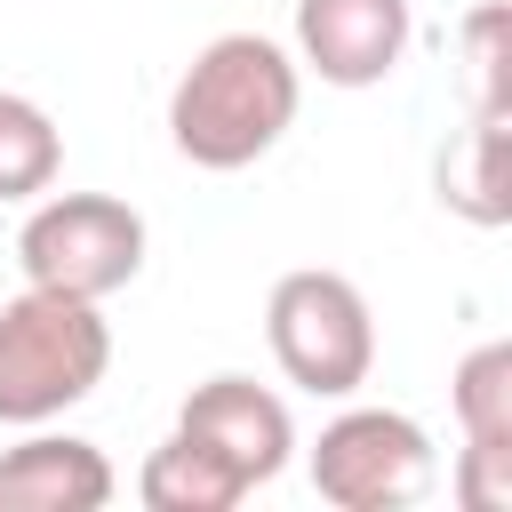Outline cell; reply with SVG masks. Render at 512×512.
Here are the masks:
<instances>
[{"mask_svg":"<svg viewBox=\"0 0 512 512\" xmlns=\"http://www.w3.org/2000/svg\"><path fill=\"white\" fill-rule=\"evenodd\" d=\"M296 104H304V64L280 40L216 32L168 88V144L192 168L232 176V168H256L296 128Z\"/></svg>","mask_w":512,"mask_h":512,"instance_id":"1","label":"cell"},{"mask_svg":"<svg viewBox=\"0 0 512 512\" xmlns=\"http://www.w3.org/2000/svg\"><path fill=\"white\" fill-rule=\"evenodd\" d=\"M112 368V328L88 296L24 288L0 304V424L32 432L80 408Z\"/></svg>","mask_w":512,"mask_h":512,"instance_id":"2","label":"cell"},{"mask_svg":"<svg viewBox=\"0 0 512 512\" xmlns=\"http://www.w3.org/2000/svg\"><path fill=\"white\" fill-rule=\"evenodd\" d=\"M264 344L280 360V376L312 400H352L376 368V312L344 272H280L272 304H264Z\"/></svg>","mask_w":512,"mask_h":512,"instance_id":"3","label":"cell"},{"mask_svg":"<svg viewBox=\"0 0 512 512\" xmlns=\"http://www.w3.org/2000/svg\"><path fill=\"white\" fill-rule=\"evenodd\" d=\"M144 216L112 192H56L32 200L24 232H16V264H24V288H56V296H120L136 272H144Z\"/></svg>","mask_w":512,"mask_h":512,"instance_id":"4","label":"cell"},{"mask_svg":"<svg viewBox=\"0 0 512 512\" xmlns=\"http://www.w3.org/2000/svg\"><path fill=\"white\" fill-rule=\"evenodd\" d=\"M312 488L336 512H408L440 480V448L408 408H344L312 440Z\"/></svg>","mask_w":512,"mask_h":512,"instance_id":"5","label":"cell"},{"mask_svg":"<svg viewBox=\"0 0 512 512\" xmlns=\"http://www.w3.org/2000/svg\"><path fill=\"white\" fill-rule=\"evenodd\" d=\"M416 40L408 0H296V64L328 88H384Z\"/></svg>","mask_w":512,"mask_h":512,"instance_id":"6","label":"cell"},{"mask_svg":"<svg viewBox=\"0 0 512 512\" xmlns=\"http://www.w3.org/2000/svg\"><path fill=\"white\" fill-rule=\"evenodd\" d=\"M176 432H192L200 448H216V456L240 472V488L280 480V472H288V456H296L288 400H280V392H264L256 376H208V384H192V392H184V408H176Z\"/></svg>","mask_w":512,"mask_h":512,"instance_id":"7","label":"cell"},{"mask_svg":"<svg viewBox=\"0 0 512 512\" xmlns=\"http://www.w3.org/2000/svg\"><path fill=\"white\" fill-rule=\"evenodd\" d=\"M112 488L120 480H112L104 448L72 440V432L32 424V440H16L0 456V504H16V512H96V504H112Z\"/></svg>","mask_w":512,"mask_h":512,"instance_id":"8","label":"cell"},{"mask_svg":"<svg viewBox=\"0 0 512 512\" xmlns=\"http://www.w3.org/2000/svg\"><path fill=\"white\" fill-rule=\"evenodd\" d=\"M136 496H144L152 512H232L248 488H240V472H232L216 448H200L192 432H168V440L144 456Z\"/></svg>","mask_w":512,"mask_h":512,"instance_id":"9","label":"cell"},{"mask_svg":"<svg viewBox=\"0 0 512 512\" xmlns=\"http://www.w3.org/2000/svg\"><path fill=\"white\" fill-rule=\"evenodd\" d=\"M440 208H456L464 224H504V112H472V128L440 152Z\"/></svg>","mask_w":512,"mask_h":512,"instance_id":"10","label":"cell"},{"mask_svg":"<svg viewBox=\"0 0 512 512\" xmlns=\"http://www.w3.org/2000/svg\"><path fill=\"white\" fill-rule=\"evenodd\" d=\"M56 176H64V128L32 96L0 88V200H40Z\"/></svg>","mask_w":512,"mask_h":512,"instance_id":"11","label":"cell"},{"mask_svg":"<svg viewBox=\"0 0 512 512\" xmlns=\"http://www.w3.org/2000/svg\"><path fill=\"white\" fill-rule=\"evenodd\" d=\"M448 400H456V432L464 440H504L512 448V344H472L448 376Z\"/></svg>","mask_w":512,"mask_h":512,"instance_id":"12","label":"cell"},{"mask_svg":"<svg viewBox=\"0 0 512 512\" xmlns=\"http://www.w3.org/2000/svg\"><path fill=\"white\" fill-rule=\"evenodd\" d=\"M504 32L512 16L496 0H480L464 16V88H472V112H512V56H504Z\"/></svg>","mask_w":512,"mask_h":512,"instance_id":"13","label":"cell"},{"mask_svg":"<svg viewBox=\"0 0 512 512\" xmlns=\"http://www.w3.org/2000/svg\"><path fill=\"white\" fill-rule=\"evenodd\" d=\"M448 480H456L464 512H512V448L504 440H464Z\"/></svg>","mask_w":512,"mask_h":512,"instance_id":"14","label":"cell"}]
</instances>
